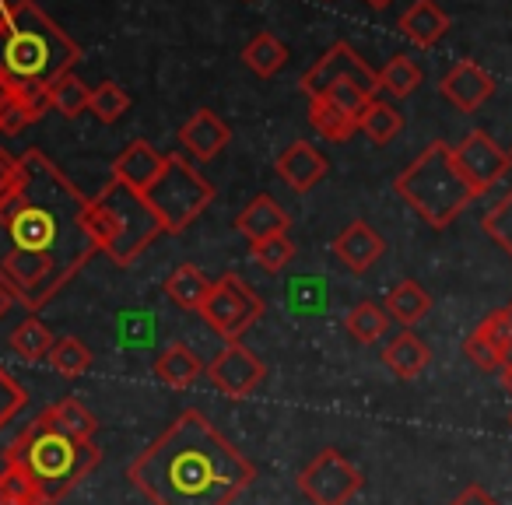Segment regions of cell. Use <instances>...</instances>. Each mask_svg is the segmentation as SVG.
Segmentation results:
<instances>
[{
	"label": "cell",
	"instance_id": "obj_1",
	"mask_svg": "<svg viewBox=\"0 0 512 505\" xmlns=\"http://www.w3.org/2000/svg\"><path fill=\"white\" fill-rule=\"evenodd\" d=\"M18 162L15 186L0 197V281L25 309H43L99 246L85 225V193L39 148H29Z\"/></svg>",
	"mask_w": 512,
	"mask_h": 505
},
{
	"label": "cell",
	"instance_id": "obj_2",
	"mask_svg": "<svg viewBox=\"0 0 512 505\" xmlns=\"http://www.w3.org/2000/svg\"><path fill=\"white\" fill-rule=\"evenodd\" d=\"M127 477L151 505H232L256 467L204 414L183 411L130 460Z\"/></svg>",
	"mask_w": 512,
	"mask_h": 505
},
{
	"label": "cell",
	"instance_id": "obj_3",
	"mask_svg": "<svg viewBox=\"0 0 512 505\" xmlns=\"http://www.w3.org/2000/svg\"><path fill=\"white\" fill-rule=\"evenodd\" d=\"M81 50L36 0H18L15 18L0 29V81L11 95L50 92L71 67Z\"/></svg>",
	"mask_w": 512,
	"mask_h": 505
},
{
	"label": "cell",
	"instance_id": "obj_4",
	"mask_svg": "<svg viewBox=\"0 0 512 505\" xmlns=\"http://www.w3.org/2000/svg\"><path fill=\"white\" fill-rule=\"evenodd\" d=\"M99 460H102L99 446L92 439H74L71 432H64L60 421L53 418V407L39 411L15 435V442L4 449V463L25 470L36 481L46 505L60 502L67 491L78 488L99 467Z\"/></svg>",
	"mask_w": 512,
	"mask_h": 505
},
{
	"label": "cell",
	"instance_id": "obj_5",
	"mask_svg": "<svg viewBox=\"0 0 512 505\" xmlns=\"http://www.w3.org/2000/svg\"><path fill=\"white\" fill-rule=\"evenodd\" d=\"M393 190L404 197V204L418 214L435 232L449 228L470 204H474V186L460 172L453 155V144L432 141L404 172L397 176Z\"/></svg>",
	"mask_w": 512,
	"mask_h": 505
},
{
	"label": "cell",
	"instance_id": "obj_6",
	"mask_svg": "<svg viewBox=\"0 0 512 505\" xmlns=\"http://www.w3.org/2000/svg\"><path fill=\"white\" fill-rule=\"evenodd\" d=\"M88 235L95 239L99 253H106L116 267L137 264L144 249L165 235L162 221H158L155 207L148 204V197L130 186L109 179V186L99 197H88L85 211Z\"/></svg>",
	"mask_w": 512,
	"mask_h": 505
},
{
	"label": "cell",
	"instance_id": "obj_7",
	"mask_svg": "<svg viewBox=\"0 0 512 505\" xmlns=\"http://www.w3.org/2000/svg\"><path fill=\"white\" fill-rule=\"evenodd\" d=\"M148 204L155 207L158 221L169 235H179L211 207L214 186L200 176V169L183 155H165V169L148 193Z\"/></svg>",
	"mask_w": 512,
	"mask_h": 505
},
{
	"label": "cell",
	"instance_id": "obj_8",
	"mask_svg": "<svg viewBox=\"0 0 512 505\" xmlns=\"http://www.w3.org/2000/svg\"><path fill=\"white\" fill-rule=\"evenodd\" d=\"M264 309H267L264 299H260V295H256L253 288L239 278V274L228 271L214 281V288H211V295H207L200 316H204V323L218 337H225L228 344H239V337L246 334L260 316H264Z\"/></svg>",
	"mask_w": 512,
	"mask_h": 505
},
{
	"label": "cell",
	"instance_id": "obj_9",
	"mask_svg": "<svg viewBox=\"0 0 512 505\" xmlns=\"http://www.w3.org/2000/svg\"><path fill=\"white\" fill-rule=\"evenodd\" d=\"M365 477L341 449H323L299 474V491L313 505H348L362 491Z\"/></svg>",
	"mask_w": 512,
	"mask_h": 505
},
{
	"label": "cell",
	"instance_id": "obj_10",
	"mask_svg": "<svg viewBox=\"0 0 512 505\" xmlns=\"http://www.w3.org/2000/svg\"><path fill=\"white\" fill-rule=\"evenodd\" d=\"M456 165L467 176V183L474 186V193H488L495 183H502L512 169V151H505L488 130H470L460 144L453 148Z\"/></svg>",
	"mask_w": 512,
	"mask_h": 505
},
{
	"label": "cell",
	"instance_id": "obj_11",
	"mask_svg": "<svg viewBox=\"0 0 512 505\" xmlns=\"http://www.w3.org/2000/svg\"><path fill=\"white\" fill-rule=\"evenodd\" d=\"M337 81H358V85H365L372 95H379V71H372L348 43H334L306 74H302V92H306L309 99H320Z\"/></svg>",
	"mask_w": 512,
	"mask_h": 505
},
{
	"label": "cell",
	"instance_id": "obj_12",
	"mask_svg": "<svg viewBox=\"0 0 512 505\" xmlns=\"http://www.w3.org/2000/svg\"><path fill=\"white\" fill-rule=\"evenodd\" d=\"M207 379H211L214 390H221L225 397L239 400V397H249L256 386L264 383L267 376V365L246 348V344H228L225 351L211 358L207 365Z\"/></svg>",
	"mask_w": 512,
	"mask_h": 505
},
{
	"label": "cell",
	"instance_id": "obj_13",
	"mask_svg": "<svg viewBox=\"0 0 512 505\" xmlns=\"http://www.w3.org/2000/svg\"><path fill=\"white\" fill-rule=\"evenodd\" d=\"M439 92L449 106H456L460 113H477L484 102L495 95V78L484 71L474 60H460L446 71V78L439 81Z\"/></svg>",
	"mask_w": 512,
	"mask_h": 505
},
{
	"label": "cell",
	"instance_id": "obj_14",
	"mask_svg": "<svg viewBox=\"0 0 512 505\" xmlns=\"http://www.w3.org/2000/svg\"><path fill=\"white\" fill-rule=\"evenodd\" d=\"M334 253L351 274H365L383 260L386 242L369 221H351V225H344V232L334 239Z\"/></svg>",
	"mask_w": 512,
	"mask_h": 505
},
{
	"label": "cell",
	"instance_id": "obj_15",
	"mask_svg": "<svg viewBox=\"0 0 512 505\" xmlns=\"http://www.w3.org/2000/svg\"><path fill=\"white\" fill-rule=\"evenodd\" d=\"M228 141H232V130H228V123L221 120L214 109H197V113L179 127V144H183L197 162L218 158L221 151L228 148Z\"/></svg>",
	"mask_w": 512,
	"mask_h": 505
},
{
	"label": "cell",
	"instance_id": "obj_16",
	"mask_svg": "<svg viewBox=\"0 0 512 505\" xmlns=\"http://www.w3.org/2000/svg\"><path fill=\"white\" fill-rule=\"evenodd\" d=\"M165 169V155H158L148 141H130L127 148L116 155L113 162V179L137 193H148L155 186V179Z\"/></svg>",
	"mask_w": 512,
	"mask_h": 505
},
{
	"label": "cell",
	"instance_id": "obj_17",
	"mask_svg": "<svg viewBox=\"0 0 512 505\" xmlns=\"http://www.w3.org/2000/svg\"><path fill=\"white\" fill-rule=\"evenodd\" d=\"M235 228H239V235L249 242V246H256V242L274 239V235H288L292 218H288V211L278 204V200L267 197V193H260V197L249 200V204L239 211Z\"/></svg>",
	"mask_w": 512,
	"mask_h": 505
},
{
	"label": "cell",
	"instance_id": "obj_18",
	"mask_svg": "<svg viewBox=\"0 0 512 505\" xmlns=\"http://www.w3.org/2000/svg\"><path fill=\"white\" fill-rule=\"evenodd\" d=\"M274 169H278V176L285 179V183L292 186L295 193H306V190H313V186L320 183L323 176H327L330 165H327V158H323L309 141H292L278 155Z\"/></svg>",
	"mask_w": 512,
	"mask_h": 505
},
{
	"label": "cell",
	"instance_id": "obj_19",
	"mask_svg": "<svg viewBox=\"0 0 512 505\" xmlns=\"http://www.w3.org/2000/svg\"><path fill=\"white\" fill-rule=\"evenodd\" d=\"M397 25L418 50H432V46L449 32V15L435 4V0H414L411 8L400 15Z\"/></svg>",
	"mask_w": 512,
	"mask_h": 505
},
{
	"label": "cell",
	"instance_id": "obj_20",
	"mask_svg": "<svg viewBox=\"0 0 512 505\" xmlns=\"http://www.w3.org/2000/svg\"><path fill=\"white\" fill-rule=\"evenodd\" d=\"M428 362H432V351H428V344L414 330H400L383 348V365L397 379H418L428 369Z\"/></svg>",
	"mask_w": 512,
	"mask_h": 505
},
{
	"label": "cell",
	"instance_id": "obj_21",
	"mask_svg": "<svg viewBox=\"0 0 512 505\" xmlns=\"http://www.w3.org/2000/svg\"><path fill=\"white\" fill-rule=\"evenodd\" d=\"M211 288H214V281L193 264H179L176 271L165 278V295H169L179 309H186V313H200L207 295H211Z\"/></svg>",
	"mask_w": 512,
	"mask_h": 505
},
{
	"label": "cell",
	"instance_id": "obj_22",
	"mask_svg": "<svg viewBox=\"0 0 512 505\" xmlns=\"http://www.w3.org/2000/svg\"><path fill=\"white\" fill-rule=\"evenodd\" d=\"M204 369L207 365L197 358V351L186 348V344H169V348L155 358V376L162 379L165 386H172V390H186V386H193Z\"/></svg>",
	"mask_w": 512,
	"mask_h": 505
},
{
	"label": "cell",
	"instance_id": "obj_23",
	"mask_svg": "<svg viewBox=\"0 0 512 505\" xmlns=\"http://www.w3.org/2000/svg\"><path fill=\"white\" fill-rule=\"evenodd\" d=\"M383 309L390 313V320H397L404 330H411V327H418L428 313H432V295H428L418 281L407 278V281H400L397 288H390Z\"/></svg>",
	"mask_w": 512,
	"mask_h": 505
},
{
	"label": "cell",
	"instance_id": "obj_24",
	"mask_svg": "<svg viewBox=\"0 0 512 505\" xmlns=\"http://www.w3.org/2000/svg\"><path fill=\"white\" fill-rule=\"evenodd\" d=\"M242 64L256 74V78H274L281 67L288 64V46L281 43L274 32H256L242 50Z\"/></svg>",
	"mask_w": 512,
	"mask_h": 505
},
{
	"label": "cell",
	"instance_id": "obj_25",
	"mask_svg": "<svg viewBox=\"0 0 512 505\" xmlns=\"http://www.w3.org/2000/svg\"><path fill=\"white\" fill-rule=\"evenodd\" d=\"M309 123L316 127V134H323L334 144L351 141L358 130V116L344 113V109L334 106L330 99H309Z\"/></svg>",
	"mask_w": 512,
	"mask_h": 505
},
{
	"label": "cell",
	"instance_id": "obj_26",
	"mask_svg": "<svg viewBox=\"0 0 512 505\" xmlns=\"http://www.w3.org/2000/svg\"><path fill=\"white\" fill-rule=\"evenodd\" d=\"M358 130H362L372 144L383 148V144H390L393 137L404 130V113H400L397 106H390V102L372 99L369 106H365V113L358 116Z\"/></svg>",
	"mask_w": 512,
	"mask_h": 505
},
{
	"label": "cell",
	"instance_id": "obj_27",
	"mask_svg": "<svg viewBox=\"0 0 512 505\" xmlns=\"http://www.w3.org/2000/svg\"><path fill=\"white\" fill-rule=\"evenodd\" d=\"M8 344L18 358H25V362H39V358H50V351L57 341H53L50 327H46L39 316H25V320L11 330Z\"/></svg>",
	"mask_w": 512,
	"mask_h": 505
},
{
	"label": "cell",
	"instance_id": "obj_28",
	"mask_svg": "<svg viewBox=\"0 0 512 505\" xmlns=\"http://www.w3.org/2000/svg\"><path fill=\"white\" fill-rule=\"evenodd\" d=\"M344 330L355 337L358 344H379L390 330V313L376 302H358L344 320Z\"/></svg>",
	"mask_w": 512,
	"mask_h": 505
},
{
	"label": "cell",
	"instance_id": "obj_29",
	"mask_svg": "<svg viewBox=\"0 0 512 505\" xmlns=\"http://www.w3.org/2000/svg\"><path fill=\"white\" fill-rule=\"evenodd\" d=\"M421 78H425V74H421V67L414 64L411 57H393L390 64L379 71V92L393 95V99H407V95L418 92Z\"/></svg>",
	"mask_w": 512,
	"mask_h": 505
},
{
	"label": "cell",
	"instance_id": "obj_30",
	"mask_svg": "<svg viewBox=\"0 0 512 505\" xmlns=\"http://www.w3.org/2000/svg\"><path fill=\"white\" fill-rule=\"evenodd\" d=\"M50 365L64 379H78L92 369V351H88V344L81 337H60L50 351Z\"/></svg>",
	"mask_w": 512,
	"mask_h": 505
},
{
	"label": "cell",
	"instance_id": "obj_31",
	"mask_svg": "<svg viewBox=\"0 0 512 505\" xmlns=\"http://www.w3.org/2000/svg\"><path fill=\"white\" fill-rule=\"evenodd\" d=\"M50 99H53V109H57L60 116H67V120H78L81 113H88L92 88H88L81 78H74V74H64V78L50 88Z\"/></svg>",
	"mask_w": 512,
	"mask_h": 505
},
{
	"label": "cell",
	"instance_id": "obj_32",
	"mask_svg": "<svg viewBox=\"0 0 512 505\" xmlns=\"http://www.w3.org/2000/svg\"><path fill=\"white\" fill-rule=\"evenodd\" d=\"M130 109V95L123 92L116 81H102L92 88V99H88V113L99 123H116L123 120V113Z\"/></svg>",
	"mask_w": 512,
	"mask_h": 505
},
{
	"label": "cell",
	"instance_id": "obj_33",
	"mask_svg": "<svg viewBox=\"0 0 512 505\" xmlns=\"http://www.w3.org/2000/svg\"><path fill=\"white\" fill-rule=\"evenodd\" d=\"M53 418H57L60 428H64V432H71L74 439H95V428H99L95 414L88 411L78 397H64L60 404H53Z\"/></svg>",
	"mask_w": 512,
	"mask_h": 505
},
{
	"label": "cell",
	"instance_id": "obj_34",
	"mask_svg": "<svg viewBox=\"0 0 512 505\" xmlns=\"http://www.w3.org/2000/svg\"><path fill=\"white\" fill-rule=\"evenodd\" d=\"M481 228L505 257H512V190L505 197H498V204L491 211H484Z\"/></svg>",
	"mask_w": 512,
	"mask_h": 505
},
{
	"label": "cell",
	"instance_id": "obj_35",
	"mask_svg": "<svg viewBox=\"0 0 512 505\" xmlns=\"http://www.w3.org/2000/svg\"><path fill=\"white\" fill-rule=\"evenodd\" d=\"M0 495L8 498L11 505H46L36 481L25 470L11 467V463H4V470H0Z\"/></svg>",
	"mask_w": 512,
	"mask_h": 505
},
{
	"label": "cell",
	"instance_id": "obj_36",
	"mask_svg": "<svg viewBox=\"0 0 512 505\" xmlns=\"http://www.w3.org/2000/svg\"><path fill=\"white\" fill-rule=\"evenodd\" d=\"M249 249H253L256 264L264 267V271H271V274L285 271V267L295 260V242L288 239V235H274V239L256 242V246H249Z\"/></svg>",
	"mask_w": 512,
	"mask_h": 505
},
{
	"label": "cell",
	"instance_id": "obj_37",
	"mask_svg": "<svg viewBox=\"0 0 512 505\" xmlns=\"http://www.w3.org/2000/svg\"><path fill=\"white\" fill-rule=\"evenodd\" d=\"M474 330L481 337H488V341L495 344L505 358H512V306L509 309H495V313L484 316Z\"/></svg>",
	"mask_w": 512,
	"mask_h": 505
},
{
	"label": "cell",
	"instance_id": "obj_38",
	"mask_svg": "<svg viewBox=\"0 0 512 505\" xmlns=\"http://www.w3.org/2000/svg\"><path fill=\"white\" fill-rule=\"evenodd\" d=\"M29 404V393H25V386L18 383L15 376H11L4 365H0V428L8 425V421L18 418V411Z\"/></svg>",
	"mask_w": 512,
	"mask_h": 505
},
{
	"label": "cell",
	"instance_id": "obj_39",
	"mask_svg": "<svg viewBox=\"0 0 512 505\" xmlns=\"http://www.w3.org/2000/svg\"><path fill=\"white\" fill-rule=\"evenodd\" d=\"M463 355H467L470 365H477L481 372H495V369H502V365L509 362V358H505L502 351L488 341V337L477 334V330H470V337L463 341Z\"/></svg>",
	"mask_w": 512,
	"mask_h": 505
},
{
	"label": "cell",
	"instance_id": "obj_40",
	"mask_svg": "<svg viewBox=\"0 0 512 505\" xmlns=\"http://www.w3.org/2000/svg\"><path fill=\"white\" fill-rule=\"evenodd\" d=\"M18 169H22V162H18L11 151L0 148V197H8V190L15 186V179H18Z\"/></svg>",
	"mask_w": 512,
	"mask_h": 505
},
{
	"label": "cell",
	"instance_id": "obj_41",
	"mask_svg": "<svg viewBox=\"0 0 512 505\" xmlns=\"http://www.w3.org/2000/svg\"><path fill=\"white\" fill-rule=\"evenodd\" d=\"M449 505H498V502L481 488V484H470V488H463Z\"/></svg>",
	"mask_w": 512,
	"mask_h": 505
},
{
	"label": "cell",
	"instance_id": "obj_42",
	"mask_svg": "<svg viewBox=\"0 0 512 505\" xmlns=\"http://www.w3.org/2000/svg\"><path fill=\"white\" fill-rule=\"evenodd\" d=\"M18 306V299H15V292H11L8 285H4V281H0V320H4V316L11 313V309Z\"/></svg>",
	"mask_w": 512,
	"mask_h": 505
},
{
	"label": "cell",
	"instance_id": "obj_43",
	"mask_svg": "<svg viewBox=\"0 0 512 505\" xmlns=\"http://www.w3.org/2000/svg\"><path fill=\"white\" fill-rule=\"evenodd\" d=\"M15 4H18V0H0V29L15 18Z\"/></svg>",
	"mask_w": 512,
	"mask_h": 505
},
{
	"label": "cell",
	"instance_id": "obj_44",
	"mask_svg": "<svg viewBox=\"0 0 512 505\" xmlns=\"http://www.w3.org/2000/svg\"><path fill=\"white\" fill-rule=\"evenodd\" d=\"M11 99H15V95H11V88L4 85V81H0V116H4V109H8Z\"/></svg>",
	"mask_w": 512,
	"mask_h": 505
},
{
	"label": "cell",
	"instance_id": "obj_45",
	"mask_svg": "<svg viewBox=\"0 0 512 505\" xmlns=\"http://www.w3.org/2000/svg\"><path fill=\"white\" fill-rule=\"evenodd\" d=\"M502 386H505V390L512 393V358H509V362L502 365Z\"/></svg>",
	"mask_w": 512,
	"mask_h": 505
},
{
	"label": "cell",
	"instance_id": "obj_46",
	"mask_svg": "<svg viewBox=\"0 0 512 505\" xmlns=\"http://www.w3.org/2000/svg\"><path fill=\"white\" fill-rule=\"evenodd\" d=\"M365 4H369V8H376V11H383V8H390L393 0H365Z\"/></svg>",
	"mask_w": 512,
	"mask_h": 505
}]
</instances>
